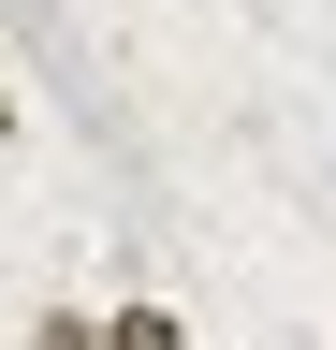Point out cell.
<instances>
[{
  "label": "cell",
  "instance_id": "6da1fadb",
  "mask_svg": "<svg viewBox=\"0 0 336 350\" xmlns=\"http://www.w3.org/2000/svg\"><path fill=\"white\" fill-rule=\"evenodd\" d=\"M103 350H190V321H176L161 292H117V306H103Z\"/></svg>",
  "mask_w": 336,
  "mask_h": 350
},
{
  "label": "cell",
  "instance_id": "7a4b0ae2",
  "mask_svg": "<svg viewBox=\"0 0 336 350\" xmlns=\"http://www.w3.org/2000/svg\"><path fill=\"white\" fill-rule=\"evenodd\" d=\"M29 350H103V306H29Z\"/></svg>",
  "mask_w": 336,
  "mask_h": 350
},
{
  "label": "cell",
  "instance_id": "3957f363",
  "mask_svg": "<svg viewBox=\"0 0 336 350\" xmlns=\"http://www.w3.org/2000/svg\"><path fill=\"white\" fill-rule=\"evenodd\" d=\"M15 131H29V117H15V73H0V146H15Z\"/></svg>",
  "mask_w": 336,
  "mask_h": 350
}]
</instances>
